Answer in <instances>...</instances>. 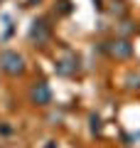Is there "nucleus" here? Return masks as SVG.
I'll list each match as a JSON object with an SVG mask.
<instances>
[{
    "label": "nucleus",
    "instance_id": "nucleus-6",
    "mask_svg": "<svg viewBox=\"0 0 140 148\" xmlns=\"http://www.w3.org/2000/svg\"><path fill=\"white\" fill-rule=\"evenodd\" d=\"M30 3H35V0H30Z\"/></svg>",
    "mask_w": 140,
    "mask_h": 148
},
{
    "label": "nucleus",
    "instance_id": "nucleus-1",
    "mask_svg": "<svg viewBox=\"0 0 140 148\" xmlns=\"http://www.w3.org/2000/svg\"><path fill=\"white\" fill-rule=\"evenodd\" d=\"M0 67L5 69L7 74H22L25 72V59L17 52H10V49H7V52L0 54Z\"/></svg>",
    "mask_w": 140,
    "mask_h": 148
},
{
    "label": "nucleus",
    "instance_id": "nucleus-4",
    "mask_svg": "<svg viewBox=\"0 0 140 148\" xmlns=\"http://www.w3.org/2000/svg\"><path fill=\"white\" fill-rule=\"evenodd\" d=\"M108 52L113 54V57H118V59H125V57H130L133 47H130L125 40H113V42H108Z\"/></svg>",
    "mask_w": 140,
    "mask_h": 148
},
{
    "label": "nucleus",
    "instance_id": "nucleus-3",
    "mask_svg": "<svg viewBox=\"0 0 140 148\" xmlns=\"http://www.w3.org/2000/svg\"><path fill=\"white\" fill-rule=\"evenodd\" d=\"M32 101L35 104H39V106H44V104H49L52 101V89H49V84H44V82H39V84L32 89Z\"/></svg>",
    "mask_w": 140,
    "mask_h": 148
},
{
    "label": "nucleus",
    "instance_id": "nucleus-2",
    "mask_svg": "<svg viewBox=\"0 0 140 148\" xmlns=\"http://www.w3.org/2000/svg\"><path fill=\"white\" fill-rule=\"evenodd\" d=\"M49 35H52V30H49V25H47V20H35L30 27V40L37 45H44L47 40H49Z\"/></svg>",
    "mask_w": 140,
    "mask_h": 148
},
{
    "label": "nucleus",
    "instance_id": "nucleus-5",
    "mask_svg": "<svg viewBox=\"0 0 140 148\" xmlns=\"http://www.w3.org/2000/svg\"><path fill=\"white\" fill-rule=\"evenodd\" d=\"M76 67H79V59L74 57V54H69L64 62H57V72L59 74H71V72H76Z\"/></svg>",
    "mask_w": 140,
    "mask_h": 148
}]
</instances>
